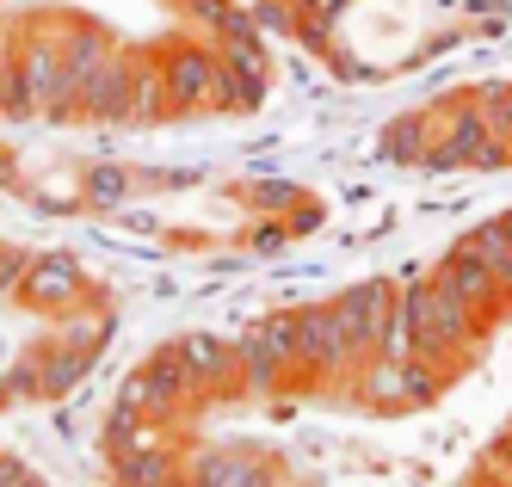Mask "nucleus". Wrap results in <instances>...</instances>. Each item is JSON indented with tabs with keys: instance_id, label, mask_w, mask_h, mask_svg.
<instances>
[{
	"instance_id": "nucleus-1",
	"label": "nucleus",
	"mask_w": 512,
	"mask_h": 487,
	"mask_svg": "<svg viewBox=\"0 0 512 487\" xmlns=\"http://www.w3.org/2000/svg\"><path fill=\"white\" fill-rule=\"evenodd\" d=\"M383 155L426 167H512V87H469L383 130Z\"/></svg>"
},
{
	"instance_id": "nucleus-2",
	"label": "nucleus",
	"mask_w": 512,
	"mask_h": 487,
	"mask_svg": "<svg viewBox=\"0 0 512 487\" xmlns=\"http://www.w3.org/2000/svg\"><path fill=\"white\" fill-rule=\"evenodd\" d=\"M31 303H75V290H81V266H75V253H31V266H25V284H19Z\"/></svg>"
},
{
	"instance_id": "nucleus-3",
	"label": "nucleus",
	"mask_w": 512,
	"mask_h": 487,
	"mask_svg": "<svg viewBox=\"0 0 512 487\" xmlns=\"http://www.w3.org/2000/svg\"><path fill=\"white\" fill-rule=\"evenodd\" d=\"M25 266H31V259H25L19 247H0V290H13V284H25Z\"/></svg>"
}]
</instances>
